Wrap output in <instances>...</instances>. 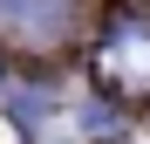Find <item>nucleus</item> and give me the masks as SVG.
<instances>
[{
  "label": "nucleus",
  "mask_w": 150,
  "mask_h": 144,
  "mask_svg": "<svg viewBox=\"0 0 150 144\" xmlns=\"http://www.w3.org/2000/svg\"><path fill=\"white\" fill-rule=\"evenodd\" d=\"M96 76L123 96H150V14H116L96 48Z\"/></svg>",
  "instance_id": "obj_1"
}]
</instances>
